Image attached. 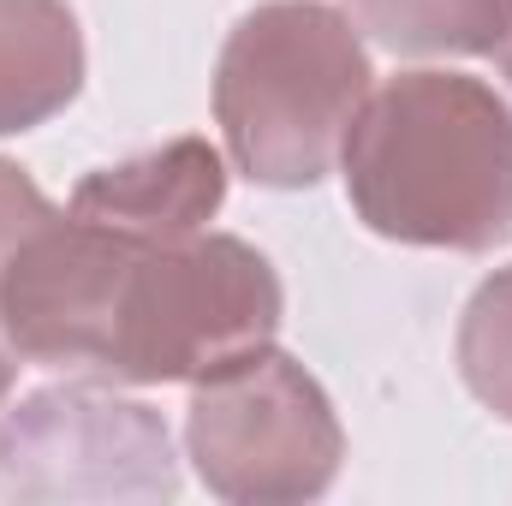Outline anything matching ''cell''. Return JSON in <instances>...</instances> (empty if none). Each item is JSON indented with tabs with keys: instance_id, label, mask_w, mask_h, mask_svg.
I'll return each mask as SVG.
<instances>
[{
	"instance_id": "obj_1",
	"label": "cell",
	"mask_w": 512,
	"mask_h": 506,
	"mask_svg": "<svg viewBox=\"0 0 512 506\" xmlns=\"http://www.w3.org/2000/svg\"><path fill=\"white\" fill-rule=\"evenodd\" d=\"M358 221L417 251H495L512 239V108L471 72H399L346 131Z\"/></svg>"
},
{
	"instance_id": "obj_2",
	"label": "cell",
	"mask_w": 512,
	"mask_h": 506,
	"mask_svg": "<svg viewBox=\"0 0 512 506\" xmlns=\"http://www.w3.org/2000/svg\"><path fill=\"white\" fill-rule=\"evenodd\" d=\"M370 48L328 0H262L215 60V126L233 167L268 191H310L340 167L370 102Z\"/></svg>"
},
{
	"instance_id": "obj_3",
	"label": "cell",
	"mask_w": 512,
	"mask_h": 506,
	"mask_svg": "<svg viewBox=\"0 0 512 506\" xmlns=\"http://www.w3.org/2000/svg\"><path fill=\"white\" fill-rule=\"evenodd\" d=\"M286 292L274 262L233 233L131 239L114 233V268L96 328V376L108 387H173L274 346Z\"/></svg>"
},
{
	"instance_id": "obj_4",
	"label": "cell",
	"mask_w": 512,
	"mask_h": 506,
	"mask_svg": "<svg viewBox=\"0 0 512 506\" xmlns=\"http://www.w3.org/2000/svg\"><path fill=\"white\" fill-rule=\"evenodd\" d=\"M185 459L227 506H298L334 489L346 429L322 381L292 352L256 346L191 381Z\"/></svg>"
},
{
	"instance_id": "obj_5",
	"label": "cell",
	"mask_w": 512,
	"mask_h": 506,
	"mask_svg": "<svg viewBox=\"0 0 512 506\" xmlns=\"http://www.w3.org/2000/svg\"><path fill=\"white\" fill-rule=\"evenodd\" d=\"M6 501H173L179 459L161 411L108 393V381H60L24 393L0 417Z\"/></svg>"
},
{
	"instance_id": "obj_6",
	"label": "cell",
	"mask_w": 512,
	"mask_h": 506,
	"mask_svg": "<svg viewBox=\"0 0 512 506\" xmlns=\"http://www.w3.org/2000/svg\"><path fill=\"white\" fill-rule=\"evenodd\" d=\"M221 203H227L221 149L209 137H173L149 155H131L120 167L78 179L66 209L131 239H191V233H209Z\"/></svg>"
},
{
	"instance_id": "obj_7",
	"label": "cell",
	"mask_w": 512,
	"mask_h": 506,
	"mask_svg": "<svg viewBox=\"0 0 512 506\" xmlns=\"http://www.w3.org/2000/svg\"><path fill=\"white\" fill-rule=\"evenodd\" d=\"M84 90V30L66 0H0V137L48 126Z\"/></svg>"
},
{
	"instance_id": "obj_8",
	"label": "cell",
	"mask_w": 512,
	"mask_h": 506,
	"mask_svg": "<svg viewBox=\"0 0 512 506\" xmlns=\"http://www.w3.org/2000/svg\"><path fill=\"white\" fill-rule=\"evenodd\" d=\"M346 18L387 54H495L512 30V0H346Z\"/></svg>"
},
{
	"instance_id": "obj_9",
	"label": "cell",
	"mask_w": 512,
	"mask_h": 506,
	"mask_svg": "<svg viewBox=\"0 0 512 506\" xmlns=\"http://www.w3.org/2000/svg\"><path fill=\"white\" fill-rule=\"evenodd\" d=\"M453 358H459L465 387L477 393V405H489L501 423H512V262L471 292Z\"/></svg>"
},
{
	"instance_id": "obj_10",
	"label": "cell",
	"mask_w": 512,
	"mask_h": 506,
	"mask_svg": "<svg viewBox=\"0 0 512 506\" xmlns=\"http://www.w3.org/2000/svg\"><path fill=\"white\" fill-rule=\"evenodd\" d=\"M42 209H54V203L42 197V185H36L18 161L0 155V262H6V251L18 245V233H24ZM18 370H24V364L12 358V346H6V334H0V405H6V393H12Z\"/></svg>"
},
{
	"instance_id": "obj_11",
	"label": "cell",
	"mask_w": 512,
	"mask_h": 506,
	"mask_svg": "<svg viewBox=\"0 0 512 506\" xmlns=\"http://www.w3.org/2000/svg\"><path fill=\"white\" fill-rule=\"evenodd\" d=\"M495 60H501V78H507V84H512V30H507V42L495 48Z\"/></svg>"
}]
</instances>
